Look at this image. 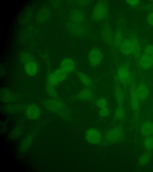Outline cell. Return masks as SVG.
Returning a JSON list of instances; mask_svg holds the SVG:
<instances>
[{
    "label": "cell",
    "mask_w": 153,
    "mask_h": 172,
    "mask_svg": "<svg viewBox=\"0 0 153 172\" xmlns=\"http://www.w3.org/2000/svg\"><path fill=\"white\" fill-rule=\"evenodd\" d=\"M48 81L51 85H55L58 82L55 76L53 74H51L48 77Z\"/></svg>",
    "instance_id": "cell-30"
},
{
    "label": "cell",
    "mask_w": 153,
    "mask_h": 172,
    "mask_svg": "<svg viewBox=\"0 0 153 172\" xmlns=\"http://www.w3.org/2000/svg\"><path fill=\"white\" fill-rule=\"evenodd\" d=\"M130 62H127L120 66L117 71L115 79L121 84L124 88L129 86L132 75L130 71Z\"/></svg>",
    "instance_id": "cell-1"
},
{
    "label": "cell",
    "mask_w": 153,
    "mask_h": 172,
    "mask_svg": "<svg viewBox=\"0 0 153 172\" xmlns=\"http://www.w3.org/2000/svg\"><path fill=\"white\" fill-rule=\"evenodd\" d=\"M152 9L153 10V6H152Z\"/></svg>",
    "instance_id": "cell-34"
},
{
    "label": "cell",
    "mask_w": 153,
    "mask_h": 172,
    "mask_svg": "<svg viewBox=\"0 0 153 172\" xmlns=\"http://www.w3.org/2000/svg\"><path fill=\"white\" fill-rule=\"evenodd\" d=\"M72 20L76 23H80L83 21L84 16L82 13L79 10H76L73 11L71 16Z\"/></svg>",
    "instance_id": "cell-19"
},
{
    "label": "cell",
    "mask_w": 153,
    "mask_h": 172,
    "mask_svg": "<svg viewBox=\"0 0 153 172\" xmlns=\"http://www.w3.org/2000/svg\"><path fill=\"white\" fill-rule=\"evenodd\" d=\"M137 92L140 103H143L147 98L149 91L146 85L143 82H141L137 85Z\"/></svg>",
    "instance_id": "cell-10"
},
{
    "label": "cell",
    "mask_w": 153,
    "mask_h": 172,
    "mask_svg": "<svg viewBox=\"0 0 153 172\" xmlns=\"http://www.w3.org/2000/svg\"><path fill=\"white\" fill-rule=\"evenodd\" d=\"M103 58L101 51L96 48H92L88 55V60L90 65L93 67L98 65L101 62Z\"/></svg>",
    "instance_id": "cell-5"
},
{
    "label": "cell",
    "mask_w": 153,
    "mask_h": 172,
    "mask_svg": "<svg viewBox=\"0 0 153 172\" xmlns=\"http://www.w3.org/2000/svg\"><path fill=\"white\" fill-rule=\"evenodd\" d=\"M25 113L26 116L28 119L34 121L38 119L39 117L41 110L37 105L31 104L27 107Z\"/></svg>",
    "instance_id": "cell-9"
},
{
    "label": "cell",
    "mask_w": 153,
    "mask_h": 172,
    "mask_svg": "<svg viewBox=\"0 0 153 172\" xmlns=\"http://www.w3.org/2000/svg\"><path fill=\"white\" fill-rule=\"evenodd\" d=\"M137 62L138 67L141 70H148L153 66L151 56L143 53L141 54Z\"/></svg>",
    "instance_id": "cell-8"
},
{
    "label": "cell",
    "mask_w": 153,
    "mask_h": 172,
    "mask_svg": "<svg viewBox=\"0 0 153 172\" xmlns=\"http://www.w3.org/2000/svg\"><path fill=\"white\" fill-rule=\"evenodd\" d=\"M142 134L146 137L153 135V122L150 120H146L144 122L141 127Z\"/></svg>",
    "instance_id": "cell-13"
},
{
    "label": "cell",
    "mask_w": 153,
    "mask_h": 172,
    "mask_svg": "<svg viewBox=\"0 0 153 172\" xmlns=\"http://www.w3.org/2000/svg\"><path fill=\"white\" fill-rule=\"evenodd\" d=\"M108 7L104 1L98 2L95 5L92 13L93 17L95 20L100 21L104 19L107 14Z\"/></svg>",
    "instance_id": "cell-3"
},
{
    "label": "cell",
    "mask_w": 153,
    "mask_h": 172,
    "mask_svg": "<svg viewBox=\"0 0 153 172\" xmlns=\"http://www.w3.org/2000/svg\"><path fill=\"white\" fill-rule=\"evenodd\" d=\"M109 110L107 107L103 108L100 109L99 114L102 117H105L108 116L109 114Z\"/></svg>",
    "instance_id": "cell-28"
},
{
    "label": "cell",
    "mask_w": 153,
    "mask_h": 172,
    "mask_svg": "<svg viewBox=\"0 0 153 172\" xmlns=\"http://www.w3.org/2000/svg\"><path fill=\"white\" fill-rule=\"evenodd\" d=\"M60 68L67 73L72 72L75 69V64L72 59L66 58L61 61L60 64Z\"/></svg>",
    "instance_id": "cell-12"
},
{
    "label": "cell",
    "mask_w": 153,
    "mask_h": 172,
    "mask_svg": "<svg viewBox=\"0 0 153 172\" xmlns=\"http://www.w3.org/2000/svg\"><path fill=\"white\" fill-rule=\"evenodd\" d=\"M127 3L131 6L133 7H136L140 3V1L137 0H127Z\"/></svg>",
    "instance_id": "cell-32"
},
{
    "label": "cell",
    "mask_w": 153,
    "mask_h": 172,
    "mask_svg": "<svg viewBox=\"0 0 153 172\" xmlns=\"http://www.w3.org/2000/svg\"><path fill=\"white\" fill-rule=\"evenodd\" d=\"M123 134L122 128L120 126H117L109 131L105 136V138L109 142H116L122 138Z\"/></svg>",
    "instance_id": "cell-7"
},
{
    "label": "cell",
    "mask_w": 153,
    "mask_h": 172,
    "mask_svg": "<svg viewBox=\"0 0 153 172\" xmlns=\"http://www.w3.org/2000/svg\"><path fill=\"white\" fill-rule=\"evenodd\" d=\"M152 61L153 63V54L150 56Z\"/></svg>",
    "instance_id": "cell-33"
},
{
    "label": "cell",
    "mask_w": 153,
    "mask_h": 172,
    "mask_svg": "<svg viewBox=\"0 0 153 172\" xmlns=\"http://www.w3.org/2000/svg\"><path fill=\"white\" fill-rule=\"evenodd\" d=\"M93 93L89 87H86L83 88L78 93L77 97L82 100H88L93 97Z\"/></svg>",
    "instance_id": "cell-16"
},
{
    "label": "cell",
    "mask_w": 153,
    "mask_h": 172,
    "mask_svg": "<svg viewBox=\"0 0 153 172\" xmlns=\"http://www.w3.org/2000/svg\"><path fill=\"white\" fill-rule=\"evenodd\" d=\"M85 138L88 142L93 145L99 144L101 139L100 132L94 128L90 129L86 131Z\"/></svg>",
    "instance_id": "cell-6"
},
{
    "label": "cell",
    "mask_w": 153,
    "mask_h": 172,
    "mask_svg": "<svg viewBox=\"0 0 153 172\" xmlns=\"http://www.w3.org/2000/svg\"><path fill=\"white\" fill-rule=\"evenodd\" d=\"M23 128L22 126H19L15 128L12 132L11 136L14 138L19 136L22 133Z\"/></svg>",
    "instance_id": "cell-27"
},
{
    "label": "cell",
    "mask_w": 153,
    "mask_h": 172,
    "mask_svg": "<svg viewBox=\"0 0 153 172\" xmlns=\"http://www.w3.org/2000/svg\"><path fill=\"white\" fill-rule=\"evenodd\" d=\"M67 74L60 68L56 70L53 73L58 82L63 81L66 78Z\"/></svg>",
    "instance_id": "cell-21"
},
{
    "label": "cell",
    "mask_w": 153,
    "mask_h": 172,
    "mask_svg": "<svg viewBox=\"0 0 153 172\" xmlns=\"http://www.w3.org/2000/svg\"><path fill=\"white\" fill-rule=\"evenodd\" d=\"M42 125H38L32 131L27 135L21 141L19 148L20 153L25 152L28 149L40 129Z\"/></svg>",
    "instance_id": "cell-4"
},
{
    "label": "cell",
    "mask_w": 153,
    "mask_h": 172,
    "mask_svg": "<svg viewBox=\"0 0 153 172\" xmlns=\"http://www.w3.org/2000/svg\"><path fill=\"white\" fill-rule=\"evenodd\" d=\"M150 159V155L149 153H146L143 154L139 158V164L141 166H144L149 162Z\"/></svg>",
    "instance_id": "cell-24"
},
{
    "label": "cell",
    "mask_w": 153,
    "mask_h": 172,
    "mask_svg": "<svg viewBox=\"0 0 153 172\" xmlns=\"http://www.w3.org/2000/svg\"><path fill=\"white\" fill-rule=\"evenodd\" d=\"M147 23L150 25L153 26V12L150 13L147 16Z\"/></svg>",
    "instance_id": "cell-31"
},
{
    "label": "cell",
    "mask_w": 153,
    "mask_h": 172,
    "mask_svg": "<svg viewBox=\"0 0 153 172\" xmlns=\"http://www.w3.org/2000/svg\"><path fill=\"white\" fill-rule=\"evenodd\" d=\"M96 105L100 109L107 107V101L106 99L104 98H101L98 99L96 102Z\"/></svg>",
    "instance_id": "cell-26"
},
{
    "label": "cell",
    "mask_w": 153,
    "mask_h": 172,
    "mask_svg": "<svg viewBox=\"0 0 153 172\" xmlns=\"http://www.w3.org/2000/svg\"><path fill=\"white\" fill-rule=\"evenodd\" d=\"M125 112L123 105H119L115 112V118L118 120L122 119L124 117Z\"/></svg>",
    "instance_id": "cell-22"
},
{
    "label": "cell",
    "mask_w": 153,
    "mask_h": 172,
    "mask_svg": "<svg viewBox=\"0 0 153 172\" xmlns=\"http://www.w3.org/2000/svg\"><path fill=\"white\" fill-rule=\"evenodd\" d=\"M76 75L81 82L86 87H91L92 86V81L86 74L81 72H78Z\"/></svg>",
    "instance_id": "cell-18"
},
{
    "label": "cell",
    "mask_w": 153,
    "mask_h": 172,
    "mask_svg": "<svg viewBox=\"0 0 153 172\" xmlns=\"http://www.w3.org/2000/svg\"><path fill=\"white\" fill-rule=\"evenodd\" d=\"M114 95L116 102L118 106L123 105L124 100V93L120 87L118 85L114 88Z\"/></svg>",
    "instance_id": "cell-17"
},
{
    "label": "cell",
    "mask_w": 153,
    "mask_h": 172,
    "mask_svg": "<svg viewBox=\"0 0 153 172\" xmlns=\"http://www.w3.org/2000/svg\"><path fill=\"white\" fill-rule=\"evenodd\" d=\"M119 49L120 51L125 55L128 56L132 54V44L131 38L124 39Z\"/></svg>",
    "instance_id": "cell-11"
},
{
    "label": "cell",
    "mask_w": 153,
    "mask_h": 172,
    "mask_svg": "<svg viewBox=\"0 0 153 172\" xmlns=\"http://www.w3.org/2000/svg\"><path fill=\"white\" fill-rule=\"evenodd\" d=\"M143 53L151 56L153 54V44H149L146 47Z\"/></svg>",
    "instance_id": "cell-29"
},
{
    "label": "cell",
    "mask_w": 153,
    "mask_h": 172,
    "mask_svg": "<svg viewBox=\"0 0 153 172\" xmlns=\"http://www.w3.org/2000/svg\"><path fill=\"white\" fill-rule=\"evenodd\" d=\"M144 145L145 148L149 150L153 149V137L151 136L146 137L145 139Z\"/></svg>",
    "instance_id": "cell-25"
},
{
    "label": "cell",
    "mask_w": 153,
    "mask_h": 172,
    "mask_svg": "<svg viewBox=\"0 0 153 172\" xmlns=\"http://www.w3.org/2000/svg\"><path fill=\"white\" fill-rule=\"evenodd\" d=\"M102 36L105 41L108 43H110L113 42L112 34L111 30L109 28H106L103 30L102 32Z\"/></svg>",
    "instance_id": "cell-23"
},
{
    "label": "cell",
    "mask_w": 153,
    "mask_h": 172,
    "mask_svg": "<svg viewBox=\"0 0 153 172\" xmlns=\"http://www.w3.org/2000/svg\"><path fill=\"white\" fill-rule=\"evenodd\" d=\"M25 69L28 75L30 76H33L38 72V66L36 62L31 59L25 63Z\"/></svg>",
    "instance_id": "cell-14"
},
{
    "label": "cell",
    "mask_w": 153,
    "mask_h": 172,
    "mask_svg": "<svg viewBox=\"0 0 153 172\" xmlns=\"http://www.w3.org/2000/svg\"><path fill=\"white\" fill-rule=\"evenodd\" d=\"M130 38L132 44V54L136 61L137 62L141 55L140 44L137 37L135 36H133Z\"/></svg>",
    "instance_id": "cell-15"
},
{
    "label": "cell",
    "mask_w": 153,
    "mask_h": 172,
    "mask_svg": "<svg viewBox=\"0 0 153 172\" xmlns=\"http://www.w3.org/2000/svg\"><path fill=\"white\" fill-rule=\"evenodd\" d=\"M123 34L122 31L118 30L115 33L113 39V43L117 48H119L123 40Z\"/></svg>",
    "instance_id": "cell-20"
},
{
    "label": "cell",
    "mask_w": 153,
    "mask_h": 172,
    "mask_svg": "<svg viewBox=\"0 0 153 172\" xmlns=\"http://www.w3.org/2000/svg\"><path fill=\"white\" fill-rule=\"evenodd\" d=\"M129 86L130 103L134 113L135 119L137 120L140 114V102L137 92V83L133 75H132Z\"/></svg>",
    "instance_id": "cell-2"
}]
</instances>
